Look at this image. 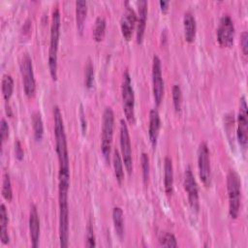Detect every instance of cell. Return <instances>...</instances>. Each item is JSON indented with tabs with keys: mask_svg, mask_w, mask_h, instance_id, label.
<instances>
[{
	"mask_svg": "<svg viewBox=\"0 0 248 248\" xmlns=\"http://www.w3.org/2000/svg\"><path fill=\"white\" fill-rule=\"evenodd\" d=\"M60 37V12L56 6L51 15L50 24V37H49V47H48V69L51 78L57 79V54L58 45Z\"/></svg>",
	"mask_w": 248,
	"mask_h": 248,
	"instance_id": "obj_2",
	"label": "cell"
},
{
	"mask_svg": "<svg viewBox=\"0 0 248 248\" xmlns=\"http://www.w3.org/2000/svg\"><path fill=\"white\" fill-rule=\"evenodd\" d=\"M79 119H80V125H81V131L83 133V135L86 133L87 130V121H86V117H85V112L83 110L82 105H80L79 108Z\"/></svg>",
	"mask_w": 248,
	"mask_h": 248,
	"instance_id": "obj_36",
	"label": "cell"
},
{
	"mask_svg": "<svg viewBox=\"0 0 248 248\" xmlns=\"http://www.w3.org/2000/svg\"><path fill=\"white\" fill-rule=\"evenodd\" d=\"M32 127H33L35 140H41L44 136V123H43L42 115L39 111H35L32 114Z\"/></svg>",
	"mask_w": 248,
	"mask_h": 248,
	"instance_id": "obj_25",
	"label": "cell"
},
{
	"mask_svg": "<svg viewBox=\"0 0 248 248\" xmlns=\"http://www.w3.org/2000/svg\"><path fill=\"white\" fill-rule=\"evenodd\" d=\"M240 46L243 54L246 56L248 53V33L247 31H243L241 34V39H240Z\"/></svg>",
	"mask_w": 248,
	"mask_h": 248,
	"instance_id": "obj_34",
	"label": "cell"
},
{
	"mask_svg": "<svg viewBox=\"0 0 248 248\" xmlns=\"http://www.w3.org/2000/svg\"><path fill=\"white\" fill-rule=\"evenodd\" d=\"M85 246L86 247H95L96 246V238H95L94 229H93L91 221L88 222L87 227H86V242H85Z\"/></svg>",
	"mask_w": 248,
	"mask_h": 248,
	"instance_id": "obj_32",
	"label": "cell"
},
{
	"mask_svg": "<svg viewBox=\"0 0 248 248\" xmlns=\"http://www.w3.org/2000/svg\"><path fill=\"white\" fill-rule=\"evenodd\" d=\"M227 191L229 198V214L232 219H236L240 208L241 182L239 175L233 170H231L227 175Z\"/></svg>",
	"mask_w": 248,
	"mask_h": 248,
	"instance_id": "obj_3",
	"label": "cell"
},
{
	"mask_svg": "<svg viewBox=\"0 0 248 248\" xmlns=\"http://www.w3.org/2000/svg\"><path fill=\"white\" fill-rule=\"evenodd\" d=\"M158 242L160 246L163 247H177V240L175 236L169 232H161L158 237Z\"/></svg>",
	"mask_w": 248,
	"mask_h": 248,
	"instance_id": "obj_27",
	"label": "cell"
},
{
	"mask_svg": "<svg viewBox=\"0 0 248 248\" xmlns=\"http://www.w3.org/2000/svg\"><path fill=\"white\" fill-rule=\"evenodd\" d=\"M198 168L202 182L205 186H208L211 181V167L209 149L205 141H202L198 148Z\"/></svg>",
	"mask_w": 248,
	"mask_h": 248,
	"instance_id": "obj_10",
	"label": "cell"
},
{
	"mask_svg": "<svg viewBox=\"0 0 248 248\" xmlns=\"http://www.w3.org/2000/svg\"><path fill=\"white\" fill-rule=\"evenodd\" d=\"M67 189H58L59 205V241L62 248L69 245V206Z\"/></svg>",
	"mask_w": 248,
	"mask_h": 248,
	"instance_id": "obj_5",
	"label": "cell"
},
{
	"mask_svg": "<svg viewBox=\"0 0 248 248\" xmlns=\"http://www.w3.org/2000/svg\"><path fill=\"white\" fill-rule=\"evenodd\" d=\"M159 4H160V7H161L162 11H163V12H166V11L168 10V8H169L170 2H169V1H160Z\"/></svg>",
	"mask_w": 248,
	"mask_h": 248,
	"instance_id": "obj_37",
	"label": "cell"
},
{
	"mask_svg": "<svg viewBox=\"0 0 248 248\" xmlns=\"http://www.w3.org/2000/svg\"><path fill=\"white\" fill-rule=\"evenodd\" d=\"M112 165L114 169V174L116 180L119 184L122 183L124 180V169H123V160L122 157L117 149H114L113 156H112Z\"/></svg>",
	"mask_w": 248,
	"mask_h": 248,
	"instance_id": "obj_23",
	"label": "cell"
},
{
	"mask_svg": "<svg viewBox=\"0 0 248 248\" xmlns=\"http://www.w3.org/2000/svg\"><path fill=\"white\" fill-rule=\"evenodd\" d=\"M164 186L167 195H171L173 192V166L170 157H165L164 160Z\"/></svg>",
	"mask_w": 248,
	"mask_h": 248,
	"instance_id": "obj_19",
	"label": "cell"
},
{
	"mask_svg": "<svg viewBox=\"0 0 248 248\" xmlns=\"http://www.w3.org/2000/svg\"><path fill=\"white\" fill-rule=\"evenodd\" d=\"M152 90L156 106H160L164 97V79L162 75L161 60L157 55L152 61Z\"/></svg>",
	"mask_w": 248,
	"mask_h": 248,
	"instance_id": "obj_12",
	"label": "cell"
},
{
	"mask_svg": "<svg viewBox=\"0 0 248 248\" xmlns=\"http://www.w3.org/2000/svg\"><path fill=\"white\" fill-rule=\"evenodd\" d=\"M138 16H137V32H136V40L138 44H141L143 36H144V31H145V26H146V20H147V6L148 3L145 0H141L138 2Z\"/></svg>",
	"mask_w": 248,
	"mask_h": 248,
	"instance_id": "obj_15",
	"label": "cell"
},
{
	"mask_svg": "<svg viewBox=\"0 0 248 248\" xmlns=\"http://www.w3.org/2000/svg\"><path fill=\"white\" fill-rule=\"evenodd\" d=\"M126 9L120 19V28L123 37L129 41L132 38L133 30L137 25V15L136 12L130 7L129 2H126Z\"/></svg>",
	"mask_w": 248,
	"mask_h": 248,
	"instance_id": "obj_14",
	"label": "cell"
},
{
	"mask_svg": "<svg viewBox=\"0 0 248 248\" xmlns=\"http://www.w3.org/2000/svg\"><path fill=\"white\" fill-rule=\"evenodd\" d=\"M236 138L240 146L246 148L248 141V111L245 96H242L240 98L239 111L237 114Z\"/></svg>",
	"mask_w": 248,
	"mask_h": 248,
	"instance_id": "obj_11",
	"label": "cell"
},
{
	"mask_svg": "<svg viewBox=\"0 0 248 248\" xmlns=\"http://www.w3.org/2000/svg\"><path fill=\"white\" fill-rule=\"evenodd\" d=\"M234 24L231 16L225 14L221 16L216 31L217 41L220 46L230 47L233 44L234 40Z\"/></svg>",
	"mask_w": 248,
	"mask_h": 248,
	"instance_id": "obj_8",
	"label": "cell"
},
{
	"mask_svg": "<svg viewBox=\"0 0 248 248\" xmlns=\"http://www.w3.org/2000/svg\"><path fill=\"white\" fill-rule=\"evenodd\" d=\"M140 164H141V170H142V179L143 182L146 184L149 179V173H150V164H149V157L146 153L142 152L140 157Z\"/></svg>",
	"mask_w": 248,
	"mask_h": 248,
	"instance_id": "obj_30",
	"label": "cell"
},
{
	"mask_svg": "<svg viewBox=\"0 0 248 248\" xmlns=\"http://www.w3.org/2000/svg\"><path fill=\"white\" fill-rule=\"evenodd\" d=\"M114 128V113L110 107H107L103 112L102 119V136H101V151L107 163H109L111 143Z\"/></svg>",
	"mask_w": 248,
	"mask_h": 248,
	"instance_id": "obj_4",
	"label": "cell"
},
{
	"mask_svg": "<svg viewBox=\"0 0 248 248\" xmlns=\"http://www.w3.org/2000/svg\"><path fill=\"white\" fill-rule=\"evenodd\" d=\"M121 95L123 102V110L127 121L134 124L135 118V93L132 85V79L128 71L123 73L122 84H121Z\"/></svg>",
	"mask_w": 248,
	"mask_h": 248,
	"instance_id": "obj_6",
	"label": "cell"
},
{
	"mask_svg": "<svg viewBox=\"0 0 248 248\" xmlns=\"http://www.w3.org/2000/svg\"><path fill=\"white\" fill-rule=\"evenodd\" d=\"M29 232H30V238H31V245L33 248H37L39 246V238H40V219H39L38 210L35 204H32L30 207Z\"/></svg>",
	"mask_w": 248,
	"mask_h": 248,
	"instance_id": "obj_16",
	"label": "cell"
},
{
	"mask_svg": "<svg viewBox=\"0 0 248 248\" xmlns=\"http://www.w3.org/2000/svg\"><path fill=\"white\" fill-rule=\"evenodd\" d=\"M183 26H184V37L188 43L194 41L197 31L196 18L191 12H186L183 16Z\"/></svg>",
	"mask_w": 248,
	"mask_h": 248,
	"instance_id": "obj_18",
	"label": "cell"
},
{
	"mask_svg": "<svg viewBox=\"0 0 248 248\" xmlns=\"http://www.w3.org/2000/svg\"><path fill=\"white\" fill-rule=\"evenodd\" d=\"M15 153H16V158L18 161H21L23 159L24 151H23L21 143H20V141L18 140H16V142H15Z\"/></svg>",
	"mask_w": 248,
	"mask_h": 248,
	"instance_id": "obj_35",
	"label": "cell"
},
{
	"mask_svg": "<svg viewBox=\"0 0 248 248\" xmlns=\"http://www.w3.org/2000/svg\"><path fill=\"white\" fill-rule=\"evenodd\" d=\"M84 83L87 88H91L94 82V67L90 60L87 61V64L85 66V72H84Z\"/></svg>",
	"mask_w": 248,
	"mask_h": 248,
	"instance_id": "obj_31",
	"label": "cell"
},
{
	"mask_svg": "<svg viewBox=\"0 0 248 248\" xmlns=\"http://www.w3.org/2000/svg\"><path fill=\"white\" fill-rule=\"evenodd\" d=\"M106 27H107V20L104 16H98L95 20V25L93 29V38L96 42H101L106 33Z\"/></svg>",
	"mask_w": 248,
	"mask_h": 248,
	"instance_id": "obj_26",
	"label": "cell"
},
{
	"mask_svg": "<svg viewBox=\"0 0 248 248\" xmlns=\"http://www.w3.org/2000/svg\"><path fill=\"white\" fill-rule=\"evenodd\" d=\"M2 196L3 198L8 201L11 202L13 199V190H12V183H11V179H10V175L8 172H5L3 175V181H2Z\"/></svg>",
	"mask_w": 248,
	"mask_h": 248,
	"instance_id": "obj_28",
	"label": "cell"
},
{
	"mask_svg": "<svg viewBox=\"0 0 248 248\" xmlns=\"http://www.w3.org/2000/svg\"><path fill=\"white\" fill-rule=\"evenodd\" d=\"M8 213L4 203L0 206V239L3 244H8L10 242V237L8 234Z\"/></svg>",
	"mask_w": 248,
	"mask_h": 248,
	"instance_id": "obj_21",
	"label": "cell"
},
{
	"mask_svg": "<svg viewBox=\"0 0 248 248\" xmlns=\"http://www.w3.org/2000/svg\"><path fill=\"white\" fill-rule=\"evenodd\" d=\"M172 102L173 107L176 111H180L182 106V91L178 84L172 86Z\"/></svg>",
	"mask_w": 248,
	"mask_h": 248,
	"instance_id": "obj_29",
	"label": "cell"
},
{
	"mask_svg": "<svg viewBox=\"0 0 248 248\" xmlns=\"http://www.w3.org/2000/svg\"><path fill=\"white\" fill-rule=\"evenodd\" d=\"M112 221L116 234L122 238L124 234V215L123 210L119 206H115L112 209Z\"/></svg>",
	"mask_w": 248,
	"mask_h": 248,
	"instance_id": "obj_22",
	"label": "cell"
},
{
	"mask_svg": "<svg viewBox=\"0 0 248 248\" xmlns=\"http://www.w3.org/2000/svg\"><path fill=\"white\" fill-rule=\"evenodd\" d=\"M0 137H1V144L3 145V143L9 137V125L4 117H2L0 121Z\"/></svg>",
	"mask_w": 248,
	"mask_h": 248,
	"instance_id": "obj_33",
	"label": "cell"
},
{
	"mask_svg": "<svg viewBox=\"0 0 248 248\" xmlns=\"http://www.w3.org/2000/svg\"><path fill=\"white\" fill-rule=\"evenodd\" d=\"M87 15V2L85 0L76 1V22L79 33H82Z\"/></svg>",
	"mask_w": 248,
	"mask_h": 248,
	"instance_id": "obj_20",
	"label": "cell"
},
{
	"mask_svg": "<svg viewBox=\"0 0 248 248\" xmlns=\"http://www.w3.org/2000/svg\"><path fill=\"white\" fill-rule=\"evenodd\" d=\"M184 189L188 195V201L193 209L198 211L199 209V188L195 176L192 172L190 167L185 169L184 179H183Z\"/></svg>",
	"mask_w": 248,
	"mask_h": 248,
	"instance_id": "obj_13",
	"label": "cell"
},
{
	"mask_svg": "<svg viewBox=\"0 0 248 248\" xmlns=\"http://www.w3.org/2000/svg\"><path fill=\"white\" fill-rule=\"evenodd\" d=\"M14 86L15 82L11 75H4L1 80V90H2V95L5 101H9L13 95L14 91Z\"/></svg>",
	"mask_w": 248,
	"mask_h": 248,
	"instance_id": "obj_24",
	"label": "cell"
},
{
	"mask_svg": "<svg viewBox=\"0 0 248 248\" xmlns=\"http://www.w3.org/2000/svg\"><path fill=\"white\" fill-rule=\"evenodd\" d=\"M19 69L22 77L24 93L27 97L31 98L35 95V92H36V80H35V76L33 72L32 60L29 54L25 53L22 56L19 64Z\"/></svg>",
	"mask_w": 248,
	"mask_h": 248,
	"instance_id": "obj_7",
	"label": "cell"
},
{
	"mask_svg": "<svg viewBox=\"0 0 248 248\" xmlns=\"http://www.w3.org/2000/svg\"><path fill=\"white\" fill-rule=\"evenodd\" d=\"M55 150L59 163L58 175H70V160L62 114L58 106L53 108Z\"/></svg>",
	"mask_w": 248,
	"mask_h": 248,
	"instance_id": "obj_1",
	"label": "cell"
},
{
	"mask_svg": "<svg viewBox=\"0 0 248 248\" xmlns=\"http://www.w3.org/2000/svg\"><path fill=\"white\" fill-rule=\"evenodd\" d=\"M161 127L160 114L156 108H152L149 111V125H148V137L153 147L157 144L159 131Z\"/></svg>",
	"mask_w": 248,
	"mask_h": 248,
	"instance_id": "obj_17",
	"label": "cell"
},
{
	"mask_svg": "<svg viewBox=\"0 0 248 248\" xmlns=\"http://www.w3.org/2000/svg\"><path fill=\"white\" fill-rule=\"evenodd\" d=\"M120 149H121V157L125 166L126 170L129 174L133 171V158H132V147H131V140L130 134L128 130L127 123L124 119L120 120Z\"/></svg>",
	"mask_w": 248,
	"mask_h": 248,
	"instance_id": "obj_9",
	"label": "cell"
}]
</instances>
